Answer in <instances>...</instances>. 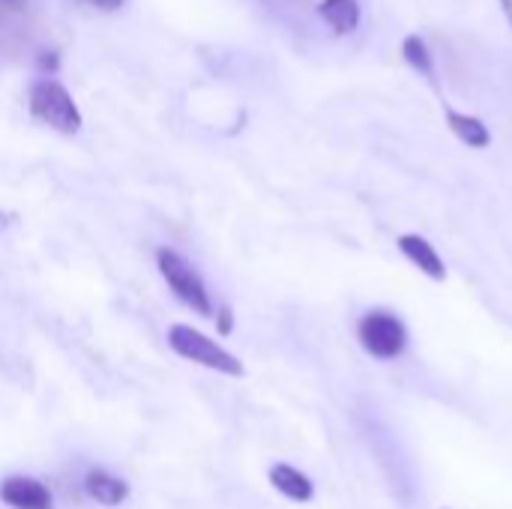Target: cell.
I'll return each instance as SVG.
<instances>
[{"instance_id": "6da1fadb", "label": "cell", "mask_w": 512, "mask_h": 509, "mask_svg": "<svg viewBox=\"0 0 512 509\" xmlns=\"http://www.w3.org/2000/svg\"><path fill=\"white\" fill-rule=\"evenodd\" d=\"M168 345L177 357L189 360V363H198L204 369H213L219 375H228V378H243V363L225 351L222 345H216L213 339H207L201 330L189 327V324H174L168 330Z\"/></svg>"}, {"instance_id": "7a4b0ae2", "label": "cell", "mask_w": 512, "mask_h": 509, "mask_svg": "<svg viewBox=\"0 0 512 509\" xmlns=\"http://www.w3.org/2000/svg\"><path fill=\"white\" fill-rule=\"evenodd\" d=\"M156 267L162 273V279L168 282V288L174 291V297L180 303H186L195 315L201 318H213V300L210 291L201 279V273L174 249H159L156 252Z\"/></svg>"}, {"instance_id": "3957f363", "label": "cell", "mask_w": 512, "mask_h": 509, "mask_svg": "<svg viewBox=\"0 0 512 509\" xmlns=\"http://www.w3.org/2000/svg\"><path fill=\"white\" fill-rule=\"evenodd\" d=\"M357 339L375 360H399L408 348V327L390 309H369L357 324Z\"/></svg>"}, {"instance_id": "277c9868", "label": "cell", "mask_w": 512, "mask_h": 509, "mask_svg": "<svg viewBox=\"0 0 512 509\" xmlns=\"http://www.w3.org/2000/svg\"><path fill=\"white\" fill-rule=\"evenodd\" d=\"M27 108H30L33 120H39L63 135H75L84 123L72 93L60 81H36L30 87Z\"/></svg>"}, {"instance_id": "5b68a950", "label": "cell", "mask_w": 512, "mask_h": 509, "mask_svg": "<svg viewBox=\"0 0 512 509\" xmlns=\"http://www.w3.org/2000/svg\"><path fill=\"white\" fill-rule=\"evenodd\" d=\"M0 501L12 509H54L48 486L33 477H6L0 483Z\"/></svg>"}, {"instance_id": "8992f818", "label": "cell", "mask_w": 512, "mask_h": 509, "mask_svg": "<svg viewBox=\"0 0 512 509\" xmlns=\"http://www.w3.org/2000/svg\"><path fill=\"white\" fill-rule=\"evenodd\" d=\"M399 252H402L420 273H426L429 279H435V282H444V279H447V267H444L441 255L435 252V246H432L426 237H420V234H402V237H399Z\"/></svg>"}, {"instance_id": "52a82bcc", "label": "cell", "mask_w": 512, "mask_h": 509, "mask_svg": "<svg viewBox=\"0 0 512 509\" xmlns=\"http://www.w3.org/2000/svg\"><path fill=\"white\" fill-rule=\"evenodd\" d=\"M270 486L294 504H309L315 498V483L291 465H273L270 468Z\"/></svg>"}, {"instance_id": "ba28073f", "label": "cell", "mask_w": 512, "mask_h": 509, "mask_svg": "<svg viewBox=\"0 0 512 509\" xmlns=\"http://www.w3.org/2000/svg\"><path fill=\"white\" fill-rule=\"evenodd\" d=\"M84 492L96 504H102V507H120L129 498V483L120 480V477H114V474H108V471H99L96 468V471H87Z\"/></svg>"}, {"instance_id": "9c48e42d", "label": "cell", "mask_w": 512, "mask_h": 509, "mask_svg": "<svg viewBox=\"0 0 512 509\" xmlns=\"http://www.w3.org/2000/svg\"><path fill=\"white\" fill-rule=\"evenodd\" d=\"M318 15L336 36H348L360 24V3L357 0H321Z\"/></svg>"}, {"instance_id": "30bf717a", "label": "cell", "mask_w": 512, "mask_h": 509, "mask_svg": "<svg viewBox=\"0 0 512 509\" xmlns=\"http://www.w3.org/2000/svg\"><path fill=\"white\" fill-rule=\"evenodd\" d=\"M447 123H450L453 135H456L462 144H468V147L483 150V147H489V144H492V132L486 129V123H483V120H477V117H471V114L447 111Z\"/></svg>"}, {"instance_id": "8fae6325", "label": "cell", "mask_w": 512, "mask_h": 509, "mask_svg": "<svg viewBox=\"0 0 512 509\" xmlns=\"http://www.w3.org/2000/svg\"><path fill=\"white\" fill-rule=\"evenodd\" d=\"M402 54H405V60H408L417 72H423V75L432 72V51H429V45H426L420 36H408V39L402 42Z\"/></svg>"}, {"instance_id": "7c38bea8", "label": "cell", "mask_w": 512, "mask_h": 509, "mask_svg": "<svg viewBox=\"0 0 512 509\" xmlns=\"http://www.w3.org/2000/svg\"><path fill=\"white\" fill-rule=\"evenodd\" d=\"M216 318H219V330H222V333H231V312H228V309H222Z\"/></svg>"}, {"instance_id": "4fadbf2b", "label": "cell", "mask_w": 512, "mask_h": 509, "mask_svg": "<svg viewBox=\"0 0 512 509\" xmlns=\"http://www.w3.org/2000/svg\"><path fill=\"white\" fill-rule=\"evenodd\" d=\"M90 3H96L99 9H117V6H120L123 0H90Z\"/></svg>"}, {"instance_id": "5bb4252c", "label": "cell", "mask_w": 512, "mask_h": 509, "mask_svg": "<svg viewBox=\"0 0 512 509\" xmlns=\"http://www.w3.org/2000/svg\"><path fill=\"white\" fill-rule=\"evenodd\" d=\"M501 6H504V12H507V18H510V27H512V0H501Z\"/></svg>"}]
</instances>
